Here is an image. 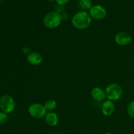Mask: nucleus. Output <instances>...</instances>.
<instances>
[{"label":"nucleus","mask_w":134,"mask_h":134,"mask_svg":"<svg viewBox=\"0 0 134 134\" xmlns=\"http://www.w3.org/2000/svg\"><path fill=\"white\" fill-rule=\"evenodd\" d=\"M106 98L112 102H115L121 99L123 95V89L117 83H111L105 89Z\"/></svg>","instance_id":"7ed1b4c3"},{"label":"nucleus","mask_w":134,"mask_h":134,"mask_svg":"<svg viewBox=\"0 0 134 134\" xmlns=\"http://www.w3.org/2000/svg\"><path fill=\"white\" fill-rule=\"evenodd\" d=\"M79 5L80 7L83 10H90L93 6L91 0H79Z\"/></svg>","instance_id":"ddd939ff"},{"label":"nucleus","mask_w":134,"mask_h":134,"mask_svg":"<svg viewBox=\"0 0 134 134\" xmlns=\"http://www.w3.org/2000/svg\"><path fill=\"white\" fill-rule=\"evenodd\" d=\"M105 134H113V133H111V132H107V133H105Z\"/></svg>","instance_id":"a211bd4d"},{"label":"nucleus","mask_w":134,"mask_h":134,"mask_svg":"<svg viewBox=\"0 0 134 134\" xmlns=\"http://www.w3.org/2000/svg\"><path fill=\"white\" fill-rule=\"evenodd\" d=\"M92 18L89 13L80 11L76 13L71 19L72 26L77 30H85L90 26Z\"/></svg>","instance_id":"f257e3e1"},{"label":"nucleus","mask_w":134,"mask_h":134,"mask_svg":"<svg viewBox=\"0 0 134 134\" xmlns=\"http://www.w3.org/2000/svg\"><path fill=\"white\" fill-rule=\"evenodd\" d=\"M89 14L92 19L102 20L107 16V10L104 7L100 5H94L89 10Z\"/></svg>","instance_id":"423d86ee"},{"label":"nucleus","mask_w":134,"mask_h":134,"mask_svg":"<svg viewBox=\"0 0 134 134\" xmlns=\"http://www.w3.org/2000/svg\"><path fill=\"white\" fill-rule=\"evenodd\" d=\"M44 106L47 112H53L57 107V102L54 99H48L44 103Z\"/></svg>","instance_id":"f8f14e48"},{"label":"nucleus","mask_w":134,"mask_h":134,"mask_svg":"<svg viewBox=\"0 0 134 134\" xmlns=\"http://www.w3.org/2000/svg\"><path fill=\"white\" fill-rule=\"evenodd\" d=\"M126 109L128 115L134 119V101H132L128 103Z\"/></svg>","instance_id":"4468645a"},{"label":"nucleus","mask_w":134,"mask_h":134,"mask_svg":"<svg viewBox=\"0 0 134 134\" xmlns=\"http://www.w3.org/2000/svg\"><path fill=\"white\" fill-rule=\"evenodd\" d=\"M62 21V16L57 11L47 13L43 18V24L48 29H54L58 27Z\"/></svg>","instance_id":"f03ea898"},{"label":"nucleus","mask_w":134,"mask_h":134,"mask_svg":"<svg viewBox=\"0 0 134 134\" xmlns=\"http://www.w3.org/2000/svg\"><path fill=\"white\" fill-rule=\"evenodd\" d=\"M55 1L59 5H64L68 4L70 1V0H55Z\"/></svg>","instance_id":"dca6fc26"},{"label":"nucleus","mask_w":134,"mask_h":134,"mask_svg":"<svg viewBox=\"0 0 134 134\" xmlns=\"http://www.w3.org/2000/svg\"><path fill=\"white\" fill-rule=\"evenodd\" d=\"M90 94L92 99L97 102H104L106 98L105 92L100 87L93 88Z\"/></svg>","instance_id":"1a4fd4ad"},{"label":"nucleus","mask_w":134,"mask_h":134,"mask_svg":"<svg viewBox=\"0 0 134 134\" xmlns=\"http://www.w3.org/2000/svg\"><path fill=\"white\" fill-rule=\"evenodd\" d=\"M28 113L34 119H40L45 116L47 111L43 104L34 103L30 105L28 107Z\"/></svg>","instance_id":"39448f33"},{"label":"nucleus","mask_w":134,"mask_h":134,"mask_svg":"<svg viewBox=\"0 0 134 134\" xmlns=\"http://www.w3.org/2000/svg\"><path fill=\"white\" fill-rule=\"evenodd\" d=\"M45 122L48 126L55 127L59 122V117L54 112H48L44 116Z\"/></svg>","instance_id":"9b49d317"},{"label":"nucleus","mask_w":134,"mask_h":134,"mask_svg":"<svg viewBox=\"0 0 134 134\" xmlns=\"http://www.w3.org/2000/svg\"><path fill=\"white\" fill-rule=\"evenodd\" d=\"M52 134H62V133H52Z\"/></svg>","instance_id":"6ab92c4d"},{"label":"nucleus","mask_w":134,"mask_h":134,"mask_svg":"<svg viewBox=\"0 0 134 134\" xmlns=\"http://www.w3.org/2000/svg\"><path fill=\"white\" fill-rule=\"evenodd\" d=\"M8 120V114L0 111V125L5 124Z\"/></svg>","instance_id":"2eb2a0df"},{"label":"nucleus","mask_w":134,"mask_h":134,"mask_svg":"<svg viewBox=\"0 0 134 134\" xmlns=\"http://www.w3.org/2000/svg\"><path fill=\"white\" fill-rule=\"evenodd\" d=\"M115 105L113 102L111 100L104 101L102 105V112L104 116H111L115 111Z\"/></svg>","instance_id":"9d476101"},{"label":"nucleus","mask_w":134,"mask_h":134,"mask_svg":"<svg viewBox=\"0 0 134 134\" xmlns=\"http://www.w3.org/2000/svg\"><path fill=\"white\" fill-rule=\"evenodd\" d=\"M23 52H24V53L26 54V55H27L29 53H30V52H31V51H30V48H27V47H26V48H24L23 49Z\"/></svg>","instance_id":"f3484780"},{"label":"nucleus","mask_w":134,"mask_h":134,"mask_svg":"<svg viewBox=\"0 0 134 134\" xmlns=\"http://www.w3.org/2000/svg\"><path fill=\"white\" fill-rule=\"evenodd\" d=\"M16 107L15 100L13 96L5 94L0 98V109L7 114L13 112Z\"/></svg>","instance_id":"20e7f679"},{"label":"nucleus","mask_w":134,"mask_h":134,"mask_svg":"<svg viewBox=\"0 0 134 134\" xmlns=\"http://www.w3.org/2000/svg\"><path fill=\"white\" fill-rule=\"evenodd\" d=\"M26 60L32 65H39L43 62V56L39 52L33 51L26 56Z\"/></svg>","instance_id":"6e6552de"},{"label":"nucleus","mask_w":134,"mask_h":134,"mask_svg":"<svg viewBox=\"0 0 134 134\" xmlns=\"http://www.w3.org/2000/svg\"><path fill=\"white\" fill-rule=\"evenodd\" d=\"M115 41L120 46H127L132 41V37L128 33L120 31L115 36Z\"/></svg>","instance_id":"0eeeda50"}]
</instances>
